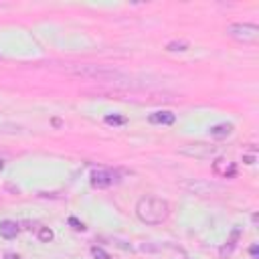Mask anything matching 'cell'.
I'll return each instance as SVG.
<instances>
[{
    "label": "cell",
    "mask_w": 259,
    "mask_h": 259,
    "mask_svg": "<svg viewBox=\"0 0 259 259\" xmlns=\"http://www.w3.org/2000/svg\"><path fill=\"white\" fill-rule=\"evenodd\" d=\"M2 168H4V160H0V172H2Z\"/></svg>",
    "instance_id": "ffe728a7"
},
{
    "label": "cell",
    "mask_w": 259,
    "mask_h": 259,
    "mask_svg": "<svg viewBox=\"0 0 259 259\" xmlns=\"http://www.w3.org/2000/svg\"><path fill=\"white\" fill-rule=\"evenodd\" d=\"M174 113H170V111H154L150 117H148V121L150 123H160V125H172L174 123Z\"/></svg>",
    "instance_id": "52a82bcc"
},
{
    "label": "cell",
    "mask_w": 259,
    "mask_h": 259,
    "mask_svg": "<svg viewBox=\"0 0 259 259\" xmlns=\"http://www.w3.org/2000/svg\"><path fill=\"white\" fill-rule=\"evenodd\" d=\"M208 132H210L212 138H225V136H229V134L233 132V125H231V123H217V125H212Z\"/></svg>",
    "instance_id": "8fae6325"
},
{
    "label": "cell",
    "mask_w": 259,
    "mask_h": 259,
    "mask_svg": "<svg viewBox=\"0 0 259 259\" xmlns=\"http://www.w3.org/2000/svg\"><path fill=\"white\" fill-rule=\"evenodd\" d=\"M18 231L20 229L14 221H2L0 223V237H4V239H14L18 235Z\"/></svg>",
    "instance_id": "9c48e42d"
},
{
    "label": "cell",
    "mask_w": 259,
    "mask_h": 259,
    "mask_svg": "<svg viewBox=\"0 0 259 259\" xmlns=\"http://www.w3.org/2000/svg\"><path fill=\"white\" fill-rule=\"evenodd\" d=\"M4 259H20V257H18V255H14V253H6V255H4Z\"/></svg>",
    "instance_id": "ac0fdd59"
},
{
    "label": "cell",
    "mask_w": 259,
    "mask_h": 259,
    "mask_svg": "<svg viewBox=\"0 0 259 259\" xmlns=\"http://www.w3.org/2000/svg\"><path fill=\"white\" fill-rule=\"evenodd\" d=\"M105 123L107 125H123L125 123V117H121V115H107L105 117Z\"/></svg>",
    "instance_id": "4fadbf2b"
},
{
    "label": "cell",
    "mask_w": 259,
    "mask_h": 259,
    "mask_svg": "<svg viewBox=\"0 0 259 259\" xmlns=\"http://www.w3.org/2000/svg\"><path fill=\"white\" fill-rule=\"evenodd\" d=\"M253 162H255L253 156H245V164H253Z\"/></svg>",
    "instance_id": "d6986e66"
},
{
    "label": "cell",
    "mask_w": 259,
    "mask_h": 259,
    "mask_svg": "<svg viewBox=\"0 0 259 259\" xmlns=\"http://www.w3.org/2000/svg\"><path fill=\"white\" fill-rule=\"evenodd\" d=\"M249 253H251L253 257H257V255H259V249H257V245H253V247L249 249Z\"/></svg>",
    "instance_id": "e0dca14e"
},
{
    "label": "cell",
    "mask_w": 259,
    "mask_h": 259,
    "mask_svg": "<svg viewBox=\"0 0 259 259\" xmlns=\"http://www.w3.org/2000/svg\"><path fill=\"white\" fill-rule=\"evenodd\" d=\"M166 49L168 51H186L188 49V42H170Z\"/></svg>",
    "instance_id": "9a60e30c"
},
{
    "label": "cell",
    "mask_w": 259,
    "mask_h": 259,
    "mask_svg": "<svg viewBox=\"0 0 259 259\" xmlns=\"http://www.w3.org/2000/svg\"><path fill=\"white\" fill-rule=\"evenodd\" d=\"M136 214L146 225H160L170 214V204L158 196H142L136 204Z\"/></svg>",
    "instance_id": "6da1fadb"
},
{
    "label": "cell",
    "mask_w": 259,
    "mask_h": 259,
    "mask_svg": "<svg viewBox=\"0 0 259 259\" xmlns=\"http://www.w3.org/2000/svg\"><path fill=\"white\" fill-rule=\"evenodd\" d=\"M69 225H71L75 231H85V225H83L79 219H75V217H69Z\"/></svg>",
    "instance_id": "2e32d148"
},
{
    "label": "cell",
    "mask_w": 259,
    "mask_h": 259,
    "mask_svg": "<svg viewBox=\"0 0 259 259\" xmlns=\"http://www.w3.org/2000/svg\"><path fill=\"white\" fill-rule=\"evenodd\" d=\"M53 239V231L49 229V227H42L40 231H38V241L40 243H49Z\"/></svg>",
    "instance_id": "7c38bea8"
},
{
    "label": "cell",
    "mask_w": 259,
    "mask_h": 259,
    "mask_svg": "<svg viewBox=\"0 0 259 259\" xmlns=\"http://www.w3.org/2000/svg\"><path fill=\"white\" fill-rule=\"evenodd\" d=\"M239 235H241V231L235 227V229H233V233H231V237H229V241H227V243L221 247V251H219V255H221V257H229V255L233 253V249L237 247V239H239Z\"/></svg>",
    "instance_id": "ba28073f"
},
{
    "label": "cell",
    "mask_w": 259,
    "mask_h": 259,
    "mask_svg": "<svg viewBox=\"0 0 259 259\" xmlns=\"http://www.w3.org/2000/svg\"><path fill=\"white\" fill-rule=\"evenodd\" d=\"M184 188L192 190L194 194H206L208 190H217V186H212V184H208V182H190V184L186 182Z\"/></svg>",
    "instance_id": "30bf717a"
},
{
    "label": "cell",
    "mask_w": 259,
    "mask_h": 259,
    "mask_svg": "<svg viewBox=\"0 0 259 259\" xmlns=\"http://www.w3.org/2000/svg\"><path fill=\"white\" fill-rule=\"evenodd\" d=\"M217 152H219L217 146H210V144H204V142L186 144V146L178 148V154L188 156V158H194V160H208V158L217 156Z\"/></svg>",
    "instance_id": "277c9868"
},
{
    "label": "cell",
    "mask_w": 259,
    "mask_h": 259,
    "mask_svg": "<svg viewBox=\"0 0 259 259\" xmlns=\"http://www.w3.org/2000/svg\"><path fill=\"white\" fill-rule=\"evenodd\" d=\"M91 255H93L95 259H111V257H109L101 247H91Z\"/></svg>",
    "instance_id": "5bb4252c"
},
{
    "label": "cell",
    "mask_w": 259,
    "mask_h": 259,
    "mask_svg": "<svg viewBox=\"0 0 259 259\" xmlns=\"http://www.w3.org/2000/svg\"><path fill=\"white\" fill-rule=\"evenodd\" d=\"M227 34L239 42H257L259 40V26L249 22H235L227 26Z\"/></svg>",
    "instance_id": "3957f363"
},
{
    "label": "cell",
    "mask_w": 259,
    "mask_h": 259,
    "mask_svg": "<svg viewBox=\"0 0 259 259\" xmlns=\"http://www.w3.org/2000/svg\"><path fill=\"white\" fill-rule=\"evenodd\" d=\"M71 75L83 77V79H93V81H125L127 75L119 69L103 67V65H79L69 69Z\"/></svg>",
    "instance_id": "7a4b0ae2"
},
{
    "label": "cell",
    "mask_w": 259,
    "mask_h": 259,
    "mask_svg": "<svg viewBox=\"0 0 259 259\" xmlns=\"http://www.w3.org/2000/svg\"><path fill=\"white\" fill-rule=\"evenodd\" d=\"M113 180H115V174L111 170L99 168V170H93L91 172V186L93 188H107V186L113 184Z\"/></svg>",
    "instance_id": "5b68a950"
},
{
    "label": "cell",
    "mask_w": 259,
    "mask_h": 259,
    "mask_svg": "<svg viewBox=\"0 0 259 259\" xmlns=\"http://www.w3.org/2000/svg\"><path fill=\"white\" fill-rule=\"evenodd\" d=\"M212 168H214V172H217V174H221V176H225V178H233V176L237 174L235 164H233V162H229V160H225V158L214 160Z\"/></svg>",
    "instance_id": "8992f818"
}]
</instances>
